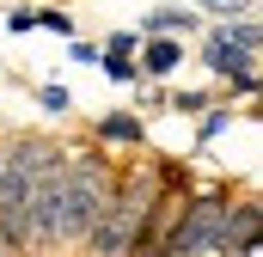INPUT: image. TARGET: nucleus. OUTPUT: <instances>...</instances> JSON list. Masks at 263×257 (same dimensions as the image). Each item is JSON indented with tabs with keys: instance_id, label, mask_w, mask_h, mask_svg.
<instances>
[{
	"instance_id": "nucleus-1",
	"label": "nucleus",
	"mask_w": 263,
	"mask_h": 257,
	"mask_svg": "<svg viewBox=\"0 0 263 257\" xmlns=\"http://www.w3.org/2000/svg\"><path fill=\"white\" fill-rule=\"evenodd\" d=\"M257 19H227V25H208L202 31V67L214 80H239V74H257Z\"/></svg>"
},
{
	"instance_id": "nucleus-2",
	"label": "nucleus",
	"mask_w": 263,
	"mask_h": 257,
	"mask_svg": "<svg viewBox=\"0 0 263 257\" xmlns=\"http://www.w3.org/2000/svg\"><path fill=\"white\" fill-rule=\"evenodd\" d=\"M220 221H227V196H220V190H208V196H190L159 257H208L214 245H220Z\"/></svg>"
},
{
	"instance_id": "nucleus-3",
	"label": "nucleus",
	"mask_w": 263,
	"mask_h": 257,
	"mask_svg": "<svg viewBox=\"0 0 263 257\" xmlns=\"http://www.w3.org/2000/svg\"><path fill=\"white\" fill-rule=\"evenodd\" d=\"M257 202L245 196V202H227V221H220V245H214V257H257Z\"/></svg>"
},
{
	"instance_id": "nucleus-4",
	"label": "nucleus",
	"mask_w": 263,
	"mask_h": 257,
	"mask_svg": "<svg viewBox=\"0 0 263 257\" xmlns=\"http://www.w3.org/2000/svg\"><path fill=\"white\" fill-rule=\"evenodd\" d=\"M135 67H141V80H172L184 67V37H141Z\"/></svg>"
},
{
	"instance_id": "nucleus-5",
	"label": "nucleus",
	"mask_w": 263,
	"mask_h": 257,
	"mask_svg": "<svg viewBox=\"0 0 263 257\" xmlns=\"http://www.w3.org/2000/svg\"><path fill=\"white\" fill-rule=\"evenodd\" d=\"M196 31H202L196 6H153V12L135 25V37H196Z\"/></svg>"
},
{
	"instance_id": "nucleus-6",
	"label": "nucleus",
	"mask_w": 263,
	"mask_h": 257,
	"mask_svg": "<svg viewBox=\"0 0 263 257\" xmlns=\"http://www.w3.org/2000/svg\"><path fill=\"white\" fill-rule=\"evenodd\" d=\"M141 135H147V123H141L135 111H110V117H98V141H104V147H141Z\"/></svg>"
},
{
	"instance_id": "nucleus-7",
	"label": "nucleus",
	"mask_w": 263,
	"mask_h": 257,
	"mask_svg": "<svg viewBox=\"0 0 263 257\" xmlns=\"http://www.w3.org/2000/svg\"><path fill=\"white\" fill-rule=\"evenodd\" d=\"M208 104H214V98H208L202 86H178L172 98H159V111H178V117H202Z\"/></svg>"
},
{
	"instance_id": "nucleus-8",
	"label": "nucleus",
	"mask_w": 263,
	"mask_h": 257,
	"mask_svg": "<svg viewBox=\"0 0 263 257\" xmlns=\"http://www.w3.org/2000/svg\"><path fill=\"white\" fill-rule=\"evenodd\" d=\"M227 128H233V104H208V111H202V123H196V147L220 141Z\"/></svg>"
},
{
	"instance_id": "nucleus-9",
	"label": "nucleus",
	"mask_w": 263,
	"mask_h": 257,
	"mask_svg": "<svg viewBox=\"0 0 263 257\" xmlns=\"http://www.w3.org/2000/svg\"><path fill=\"white\" fill-rule=\"evenodd\" d=\"M37 111H43V117H67V111H73V92H67L62 80H43V86H37Z\"/></svg>"
},
{
	"instance_id": "nucleus-10",
	"label": "nucleus",
	"mask_w": 263,
	"mask_h": 257,
	"mask_svg": "<svg viewBox=\"0 0 263 257\" xmlns=\"http://www.w3.org/2000/svg\"><path fill=\"white\" fill-rule=\"evenodd\" d=\"M196 6L214 25H227V19H257V0H196Z\"/></svg>"
},
{
	"instance_id": "nucleus-11",
	"label": "nucleus",
	"mask_w": 263,
	"mask_h": 257,
	"mask_svg": "<svg viewBox=\"0 0 263 257\" xmlns=\"http://www.w3.org/2000/svg\"><path fill=\"white\" fill-rule=\"evenodd\" d=\"M98 67H104V80H117V86H141L135 56H98Z\"/></svg>"
},
{
	"instance_id": "nucleus-12",
	"label": "nucleus",
	"mask_w": 263,
	"mask_h": 257,
	"mask_svg": "<svg viewBox=\"0 0 263 257\" xmlns=\"http://www.w3.org/2000/svg\"><path fill=\"white\" fill-rule=\"evenodd\" d=\"M37 31H55V37H73V12H62V6H43V12H37Z\"/></svg>"
},
{
	"instance_id": "nucleus-13",
	"label": "nucleus",
	"mask_w": 263,
	"mask_h": 257,
	"mask_svg": "<svg viewBox=\"0 0 263 257\" xmlns=\"http://www.w3.org/2000/svg\"><path fill=\"white\" fill-rule=\"evenodd\" d=\"M135 49H141V37H135V31H110V37L98 43V56H135Z\"/></svg>"
},
{
	"instance_id": "nucleus-14",
	"label": "nucleus",
	"mask_w": 263,
	"mask_h": 257,
	"mask_svg": "<svg viewBox=\"0 0 263 257\" xmlns=\"http://www.w3.org/2000/svg\"><path fill=\"white\" fill-rule=\"evenodd\" d=\"M67 62L73 67H98V43L92 37H67Z\"/></svg>"
},
{
	"instance_id": "nucleus-15",
	"label": "nucleus",
	"mask_w": 263,
	"mask_h": 257,
	"mask_svg": "<svg viewBox=\"0 0 263 257\" xmlns=\"http://www.w3.org/2000/svg\"><path fill=\"white\" fill-rule=\"evenodd\" d=\"M6 31H12V37H31V31H37V12H31V6H12V12H6Z\"/></svg>"
}]
</instances>
